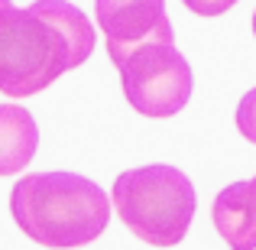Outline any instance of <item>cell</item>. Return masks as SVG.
Returning <instances> with one entry per match:
<instances>
[{
  "label": "cell",
  "instance_id": "cell-1",
  "mask_svg": "<svg viewBox=\"0 0 256 250\" xmlns=\"http://www.w3.org/2000/svg\"><path fill=\"white\" fill-rule=\"evenodd\" d=\"M98 36L68 0L0 7V91L30 98L91 59Z\"/></svg>",
  "mask_w": 256,
  "mask_h": 250
},
{
  "label": "cell",
  "instance_id": "cell-2",
  "mask_svg": "<svg viewBox=\"0 0 256 250\" xmlns=\"http://www.w3.org/2000/svg\"><path fill=\"white\" fill-rule=\"evenodd\" d=\"M10 214L20 231L42 247H84L104 234L110 198L78 172H30L13 185Z\"/></svg>",
  "mask_w": 256,
  "mask_h": 250
},
{
  "label": "cell",
  "instance_id": "cell-3",
  "mask_svg": "<svg viewBox=\"0 0 256 250\" xmlns=\"http://www.w3.org/2000/svg\"><path fill=\"white\" fill-rule=\"evenodd\" d=\"M114 208L140 240L152 247H175L192 227L198 195L182 169L152 163L117 175Z\"/></svg>",
  "mask_w": 256,
  "mask_h": 250
},
{
  "label": "cell",
  "instance_id": "cell-4",
  "mask_svg": "<svg viewBox=\"0 0 256 250\" xmlns=\"http://www.w3.org/2000/svg\"><path fill=\"white\" fill-rule=\"evenodd\" d=\"M124 98L143 117H175L192 101L194 75L188 59L175 49V33L133 46L117 62Z\"/></svg>",
  "mask_w": 256,
  "mask_h": 250
},
{
  "label": "cell",
  "instance_id": "cell-5",
  "mask_svg": "<svg viewBox=\"0 0 256 250\" xmlns=\"http://www.w3.org/2000/svg\"><path fill=\"white\" fill-rule=\"evenodd\" d=\"M98 23L107 39V56L117 62L133 46L172 33L166 0H94Z\"/></svg>",
  "mask_w": 256,
  "mask_h": 250
},
{
  "label": "cell",
  "instance_id": "cell-6",
  "mask_svg": "<svg viewBox=\"0 0 256 250\" xmlns=\"http://www.w3.org/2000/svg\"><path fill=\"white\" fill-rule=\"evenodd\" d=\"M211 221L230 250H256V175L220 188L211 205Z\"/></svg>",
  "mask_w": 256,
  "mask_h": 250
},
{
  "label": "cell",
  "instance_id": "cell-7",
  "mask_svg": "<svg viewBox=\"0 0 256 250\" xmlns=\"http://www.w3.org/2000/svg\"><path fill=\"white\" fill-rule=\"evenodd\" d=\"M39 127L32 114L20 104H0V175L23 172L36 156Z\"/></svg>",
  "mask_w": 256,
  "mask_h": 250
},
{
  "label": "cell",
  "instance_id": "cell-8",
  "mask_svg": "<svg viewBox=\"0 0 256 250\" xmlns=\"http://www.w3.org/2000/svg\"><path fill=\"white\" fill-rule=\"evenodd\" d=\"M237 127H240V133H244L250 143H256V88H250V91L240 98V104H237Z\"/></svg>",
  "mask_w": 256,
  "mask_h": 250
},
{
  "label": "cell",
  "instance_id": "cell-9",
  "mask_svg": "<svg viewBox=\"0 0 256 250\" xmlns=\"http://www.w3.org/2000/svg\"><path fill=\"white\" fill-rule=\"evenodd\" d=\"M182 4L192 13H198V17H220V13H227L237 0H182Z\"/></svg>",
  "mask_w": 256,
  "mask_h": 250
},
{
  "label": "cell",
  "instance_id": "cell-10",
  "mask_svg": "<svg viewBox=\"0 0 256 250\" xmlns=\"http://www.w3.org/2000/svg\"><path fill=\"white\" fill-rule=\"evenodd\" d=\"M253 36H256V13H253Z\"/></svg>",
  "mask_w": 256,
  "mask_h": 250
},
{
  "label": "cell",
  "instance_id": "cell-11",
  "mask_svg": "<svg viewBox=\"0 0 256 250\" xmlns=\"http://www.w3.org/2000/svg\"><path fill=\"white\" fill-rule=\"evenodd\" d=\"M0 7H10V0H0Z\"/></svg>",
  "mask_w": 256,
  "mask_h": 250
}]
</instances>
